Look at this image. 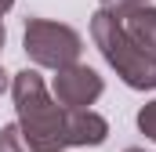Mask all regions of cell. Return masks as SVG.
I'll list each match as a JSON object with an SVG mask.
<instances>
[{
  "label": "cell",
  "instance_id": "cell-9",
  "mask_svg": "<svg viewBox=\"0 0 156 152\" xmlns=\"http://www.w3.org/2000/svg\"><path fill=\"white\" fill-rule=\"evenodd\" d=\"M142 4H149V0H102V11L120 15V11H127V7H142Z\"/></svg>",
  "mask_w": 156,
  "mask_h": 152
},
{
  "label": "cell",
  "instance_id": "cell-13",
  "mask_svg": "<svg viewBox=\"0 0 156 152\" xmlns=\"http://www.w3.org/2000/svg\"><path fill=\"white\" fill-rule=\"evenodd\" d=\"M123 152H145V149H123Z\"/></svg>",
  "mask_w": 156,
  "mask_h": 152
},
{
  "label": "cell",
  "instance_id": "cell-7",
  "mask_svg": "<svg viewBox=\"0 0 156 152\" xmlns=\"http://www.w3.org/2000/svg\"><path fill=\"white\" fill-rule=\"evenodd\" d=\"M0 152H33V149H29V141L22 138L18 123H7V127H0Z\"/></svg>",
  "mask_w": 156,
  "mask_h": 152
},
{
  "label": "cell",
  "instance_id": "cell-11",
  "mask_svg": "<svg viewBox=\"0 0 156 152\" xmlns=\"http://www.w3.org/2000/svg\"><path fill=\"white\" fill-rule=\"evenodd\" d=\"M4 40H7V29H4V18H0V51H4Z\"/></svg>",
  "mask_w": 156,
  "mask_h": 152
},
{
  "label": "cell",
  "instance_id": "cell-12",
  "mask_svg": "<svg viewBox=\"0 0 156 152\" xmlns=\"http://www.w3.org/2000/svg\"><path fill=\"white\" fill-rule=\"evenodd\" d=\"M11 4H15V0H0V15H4V11H11Z\"/></svg>",
  "mask_w": 156,
  "mask_h": 152
},
{
  "label": "cell",
  "instance_id": "cell-10",
  "mask_svg": "<svg viewBox=\"0 0 156 152\" xmlns=\"http://www.w3.org/2000/svg\"><path fill=\"white\" fill-rule=\"evenodd\" d=\"M7 83H11V80H7V73H4V69H0V94L7 91Z\"/></svg>",
  "mask_w": 156,
  "mask_h": 152
},
{
  "label": "cell",
  "instance_id": "cell-1",
  "mask_svg": "<svg viewBox=\"0 0 156 152\" xmlns=\"http://www.w3.org/2000/svg\"><path fill=\"white\" fill-rule=\"evenodd\" d=\"M15 94V112H18V130L29 141L33 152H66V109L51 98L47 83L37 69H22L11 80Z\"/></svg>",
  "mask_w": 156,
  "mask_h": 152
},
{
  "label": "cell",
  "instance_id": "cell-5",
  "mask_svg": "<svg viewBox=\"0 0 156 152\" xmlns=\"http://www.w3.org/2000/svg\"><path fill=\"white\" fill-rule=\"evenodd\" d=\"M66 138L69 145H102L109 138V123L91 109H66Z\"/></svg>",
  "mask_w": 156,
  "mask_h": 152
},
{
  "label": "cell",
  "instance_id": "cell-4",
  "mask_svg": "<svg viewBox=\"0 0 156 152\" xmlns=\"http://www.w3.org/2000/svg\"><path fill=\"white\" fill-rule=\"evenodd\" d=\"M51 91H55V102H58L62 109H87V105H94V102L102 98L105 83H102V76L94 73L91 65H80L76 62V65L55 73Z\"/></svg>",
  "mask_w": 156,
  "mask_h": 152
},
{
  "label": "cell",
  "instance_id": "cell-3",
  "mask_svg": "<svg viewBox=\"0 0 156 152\" xmlns=\"http://www.w3.org/2000/svg\"><path fill=\"white\" fill-rule=\"evenodd\" d=\"M26 54L33 58V65L44 69H69L80 62V51H83V40L73 26H62V22H51V18H29L26 22Z\"/></svg>",
  "mask_w": 156,
  "mask_h": 152
},
{
  "label": "cell",
  "instance_id": "cell-2",
  "mask_svg": "<svg viewBox=\"0 0 156 152\" xmlns=\"http://www.w3.org/2000/svg\"><path fill=\"white\" fill-rule=\"evenodd\" d=\"M91 36L98 43L102 58L116 69V76L134 91H156V58H149L134 40L123 33L120 18L113 11H94L91 15Z\"/></svg>",
  "mask_w": 156,
  "mask_h": 152
},
{
  "label": "cell",
  "instance_id": "cell-6",
  "mask_svg": "<svg viewBox=\"0 0 156 152\" xmlns=\"http://www.w3.org/2000/svg\"><path fill=\"white\" fill-rule=\"evenodd\" d=\"M123 33L134 40L149 58H156V7L153 4H142V7H127L116 15Z\"/></svg>",
  "mask_w": 156,
  "mask_h": 152
},
{
  "label": "cell",
  "instance_id": "cell-8",
  "mask_svg": "<svg viewBox=\"0 0 156 152\" xmlns=\"http://www.w3.org/2000/svg\"><path fill=\"white\" fill-rule=\"evenodd\" d=\"M138 130L156 141V102H145V105L138 109Z\"/></svg>",
  "mask_w": 156,
  "mask_h": 152
}]
</instances>
